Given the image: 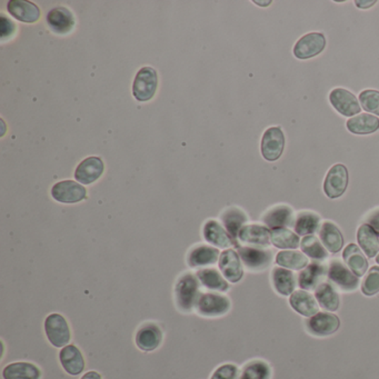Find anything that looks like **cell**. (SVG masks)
Wrapping results in <instances>:
<instances>
[{
    "label": "cell",
    "mask_w": 379,
    "mask_h": 379,
    "mask_svg": "<svg viewBox=\"0 0 379 379\" xmlns=\"http://www.w3.org/2000/svg\"><path fill=\"white\" fill-rule=\"evenodd\" d=\"M200 282L196 274L193 272H184L179 276L174 288V299L176 307L183 314H191L195 311L200 291Z\"/></svg>",
    "instance_id": "6da1fadb"
},
{
    "label": "cell",
    "mask_w": 379,
    "mask_h": 379,
    "mask_svg": "<svg viewBox=\"0 0 379 379\" xmlns=\"http://www.w3.org/2000/svg\"><path fill=\"white\" fill-rule=\"evenodd\" d=\"M231 309V301L227 296L216 291H207L199 296L195 311L205 318H218L225 316Z\"/></svg>",
    "instance_id": "7a4b0ae2"
},
{
    "label": "cell",
    "mask_w": 379,
    "mask_h": 379,
    "mask_svg": "<svg viewBox=\"0 0 379 379\" xmlns=\"http://www.w3.org/2000/svg\"><path fill=\"white\" fill-rule=\"evenodd\" d=\"M44 334L54 347L64 348L69 345L71 332L67 319L61 314L54 313L44 319Z\"/></svg>",
    "instance_id": "3957f363"
},
{
    "label": "cell",
    "mask_w": 379,
    "mask_h": 379,
    "mask_svg": "<svg viewBox=\"0 0 379 379\" xmlns=\"http://www.w3.org/2000/svg\"><path fill=\"white\" fill-rule=\"evenodd\" d=\"M157 86L158 76L156 71L152 67H143L133 80V97L138 102H148L154 97Z\"/></svg>",
    "instance_id": "277c9868"
},
{
    "label": "cell",
    "mask_w": 379,
    "mask_h": 379,
    "mask_svg": "<svg viewBox=\"0 0 379 379\" xmlns=\"http://www.w3.org/2000/svg\"><path fill=\"white\" fill-rule=\"evenodd\" d=\"M327 277L334 285L337 286L340 291H355L359 286V278L351 272L339 259H334L327 267Z\"/></svg>",
    "instance_id": "5b68a950"
},
{
    "label": "cell",
    "mask_w": 379,
    "mask_h": 379,
    "mask_svg": "<svg viewBox=\"0 0 379 379\" xmlns=\"http://www.w3.org/2000/svg\"><path fill=\"white\" fill-rule=\"evenodd\" d=\"M241 263L251 272H262L272 265V251L262 247L239 246Z\"/></svg>",
    "instance_id": "8992f818"
},
{
    "label": "cell",
    "mask_w": 379,
    "mask_h": 379,
    "mask_svg": "<svg viewBox=\"0 0 379 379\" xmlns=\"http://www.w3.org/2000/svg\"><path fill=\"white\" fill-rule=\"evenodd\" d=\"M52 196L61 204H77L86 198L87 191L78 181H63L53 186Z\"/></svg>",
    "instance_id": "52a82bcc"
},
{
    "label": "cell",
    "mask_w": 379,
    "mask_h": 379,
    "mask_svg": "<svg viewBox=\"0 0 379 379\" xmlns=\"http://www.w3.org/2000/svg\"><path fill=\"white\" fill-rule=\"evenodd\" d=\"M348 186V170L343 164L332 166L324 181V191L330 199L339 198L345 194Z\"/></svg>",
    "instance_id": "ba28073f"
},
{
    "label": "cell",
    "mask_w": 379,
    "mask_h": 379,
    "mask_svg": "<svg viewBox=\"0 0 379 379\" xmlns=\"http://www.w3.org/2000/svg\"><path fill=\"white\" fill-rule=\"evenodd\" d=\"M162 330L156 323L147 322L141 325L135 336V343L140 351L150 353L162 345Z\"/></svg>",
    "instance_id": "9c48e42d"
},
{
    "label": "cell",
    "mask_w": 379,
    "mask_h": 379,
    "mask_svg": "<svg viewBox=\"0 0 379 379\" xmlns=\"http://www.w3.org/2000/svg\"><path fill=\"white\" fill-rule=\"evenodd\" d=\"M340 326L338 316L332 313H318L306 320L309 334L317 337H326L337 332Z\"/></svg>",
    "instance_id": "30bf717a"
},
{
    "label": "cell",
    "mask_w": 379,
    "mask_h": 379,
    "mask_svg": "<svg viewBox=\"0 0 379 379\" xmlns=\"http://www.w3.org/2000/svg\"><path fill=\"white\" fill-rule=\"evenodd\" d=\"M326 47V38L320 32H311L301 37L294 47L296 58L305 61L322 53Z\"/></svg>",
    "instance_id": "8fae6325"
},
{
    "label": "cell",
    "mask_w": 379,
    "mask_h": 379,
    "mask_svg": "<svg viewBox=\"0 0 379 379\" xmlns=\"http://www.w3.org/2000/svg\"><path fill=\"white\" fill-rule=\"evenodd\" d=\"M218 267L222 276L231 284H236L243 279V263L239 253L234 249L228 248L222 251L218 260Z\"/></svg>",
    "instance_id": "7c38bea8"
},
{
    "label": "cell",
    "mask_w": 379,
    "mask_h": 379,
    "mask_svg": "<svg viewBox=\"0 0 379 379\" xmlns=\"http://www.w3.org/2000/svg\"><path fill=\"white\" fill-rule=\"evenodd\" d=\"M219 249L208 245H198L189 251L186 262L189 268L193 270H202L214 266L219 260Z\"/></svg>",
    "instance_id": "4fadbf2b"
},
{
    "label": "cell",
    "mask_w": 379,
    "mask_h": 379,
    "mask_svg": "<svg viewBox=\"0 0 379 379\" xmlns=\"http://www.w3.org/2000/svg\"><path fill=\"white\" fill-rule=\"evenodd\" d=\"M285 136L279 127H270L265 131L262 139L263 157L268 162L277 160L284 152Z\"/></svg>",
    "instance_id": "5bb4252c"
},
{
    "label": "cell",
    "mask_w": 379,
    "mask_h": 379,
    "mask_svg": "<svg viewBox=\"0 0 379 379\" xmlns=\"http://www.w3.org/2000/svg\"><path fill=\"white\" fill-rule=\"evenodd\" d=\"M330 100L332 107L337 110L340 115L353 117L356 114L361 113V105L355 95L346 89L336 88L330 94Z\"/></svg>",
    "instance_id": "9a60e30c"
},
{
    "label": "cell",
    "mask_w": 379,
    "mask_h": 379,
    "mask_svg": "<svg viewBox=\"0 0 379 379\" xmlns=\"http://www.w3.org/2000/svg\"><path fill=\"white\" fill-rule=\"evenodd\" d=\"M105 166L100 157L92 156L86 158L77 166L75 179L81 185H92L97 181L104 173Z\"/></svg>",
    "instance_id": "2e32d148"
},
{
    "label": "cell",
    "mask_w": 379,
    "mask_h": 379,
    "mask_svg": "<svg viewBox=\"0 0 379 379\" xmlns=\"http://www.w3.org/2000/svg\"><path fill=\"white\" fill-rule=\"evenodd\" d=\"M59 361L67 374L78 376L85 369V359L77 346L67 345L59 351Z\"/></svg>",
    "instance_id": "e0dca14e"
},
{
    "label": "cell",
    "mask_w": 379,
    "mask_h": 379,
    "mask_svg": "<svg viewBox=\"0 0 379 379\" xmlns=\"http://www.w3.org/2000/svg\"><path fill=\"white\" fill-rule=\"evenodd\" d=\"M47 24L56 34H68L75 27V17L68 8L59 6L48 13Z\"/></svg>",
    "instance_id": "ac0fdd59"
},
{
    "label": "cell",
    "mask_w": 379,
    "mask_h": 379,
    "mask_svg": "<svg viewBox=\"0 0 379 379\" xmlns=\"http://www.w3.org/2000/svg\"><path fill=\"white\" fill-rule=\"evenodd\" d=\"M239 241L247 246L268 247L270 241V230L265 226L245 225L239 234Z\"/></svg>",
    "instance_id": "d6986e66"
},
{
    "label": "cell",
    "mask_w": 379,
    "mask_h": 379,
    "mask_svg": "<svg viewBox=\"0 0 379 379\" xmlns=\"http://www.w3.org/2000/svg\"><path fill=\"white\" fill-rule=\"evenodd\" d=\"M205 241L216 248L228 249L234 241L225 227H222L217 220L210 219L206 222L203 228Z\"/></svg>",
    "instance_id": "ffe728a7"
},
{
    "label": "cell",
    "mask_w": 379,
    "mask_h": 379,
    "mask_svg": "<svg viewBox=\"0 0 379 379\" xmlns=\"http://www.w3.org/2000/svg\"><path fill=\"white\" fill-rule=\"evenodd\" d=\"M197 278L202 287L206 288L207 291H216V293H227L230 289L229 282L222 276L220 270L216 268H202L197 270Z\"/></svg>",
    "instance_id": "44dd1931"
},
{
    "label": "cell",
    "mask_w": 379,
    "mask_h": 379,
    "mask_svg": "<svg viewBox=\"0 0 379 379\" xmlns=\"http://www.w3.org/2000/svg\"><path fill=\"white\" fill-rule=\"evenodd\" d=\"M325 276H327V267L318 262L311 263L299 272V287L303 291H316V288L324 282Z\"/></svg>",
    "instance_id": "7402d4cb"
},
{
    "label": "cell",
    "mask_w": 379,
    "mask_h": 379,
    "mask_svg": "<svg viewBox=\"0 0 379 379\" xmlns=\"http://www.w3.org/2000/svg\"><path fill=\"white\" fill-rule=\"evenodd\" d=\"M263 222L267 227L272 228V229L293 226L295 224L293 210L286 205L272 207V210H268L263 216Z\"/></svg>",
    "instance_id": "603a6c76"
},
{
    "label": "cell",
    "mask_w": 379,
    "mask_h": 379,
    "mask_svg": "<svg viewBox=\"0 0 379 379\" xmlns=\"http://www.w3.org/2000/svg\"><path fill=\"white\" fill-rule=\"evenodd\" d=\"M291 308L303 317H313L318 314L319 305L315 296L307 291H294L289 299Z\"/></svg>",
    "instance_id": "cb8c5ba5"
},
{
    "label": "cell",
    "mask_w": 379,
    "mask_h": 379,
    "mask_svg": "<svg viewBox=\"0 0 379 379\" xmlns=\"http://www.w3.org/2000/svg\"><path fill=\"white\" fill-rule=\"evenodd\" d=\"M9 13L17 20L32 24L40 18V11L38 6L30 1L24 0H11L7 6Z\"/></svg>",
    "instance_id": "d4e9b609"
},
{
    "label": "cell",
    "mask_w": 379,
    "mask_h": 379,
    "mask_svg": "<svg viewBox=\"0 0 379 379\" xmlns=\"http://www.w3.org/2000/svg\"><path fill=\"white\" fill-rule=\"evenodd\" d=\"M319 239L322 241L325 248L332 254H336L343 248V234L340 233L339 228L334 222H323L319 229Z\"/></svg>",
    "instance_id": "484cf974"
},
{
    "label": "cell",
    "mask_w": 379,
    "mask_h": 379,
    "mask_svg": "<svg viewBox=\"0 0 379 379\" xmlns=\"http://www.w3.org/2000/svg\"><path fill=\"white\" fill-rule=\"evenodd\" d=\"M4 379H40L42 371L35 363L28 361L11 363L3 369Z\"/></svg>",
    "instance_id": "4316f807"
},
{
    "label": "cell",
    "mask_w": 379,
    "mask_h": 379,
    "mask_svg": "<svg viewBox=\"0 0 379 379\" xmlns=\"http://www.w3.org/2000/svg\"><path fill=\"white\" fill-rule=\"evenodd\" d=\"M272 282L275 291L285 297L291 296L297 285L294 272L282 267H275L272 270Z\"/></svg>",
    "instance_id": "83f0119b"
},
{
    "label": "cell",
    "mask_w": 379,
    "mask_h": 379,
    "mask_svg": "<svg viewBox=\"0 0 379 379\" xmlns=\"http://www.w3.org/2000/svg\"><path fill=\"white\" fill-rule=\"evenodd\" d=\"M343 258L348 268L357 276L361 277L368 270V262L363 251L355 243H349L344 249Z\"/></svg>",
    "instance_id": "f1b7e54d"
},
{
    "label": "cell",
    "mask_w": 379,
    "mask_h": 379,
    "mask_svg": "<svg viewBox=\"0 0 379 379\" xmlns=\"http://www.w3.org/2000/svg\"><path fill=\"white\" fill-rule=\"evenodd\" d=\"M357 241L361 251L369 258H374L379 254V235L368 224H363L357 230Z\"/></svg>",
    "instance_id": "f546056e"
},
{
    "label": "cell",
    "mask_w": 379,
    "mask_h": 379,
    "mask_svg": "<svg viewBox=\"0 0 379 379\" xmlns=\"http://www.w3.org/2000/svg\"><path fill=\"white\" fill-rule=\"evenodd\" d=\"M247 216L243 210L239 208H229L222 214V225L227 230L230 237L233 239L234 243L239 239V234L241 228L247 222Z\"/></svg>",
    "instance_id": "4dcf8cb0"
},
{
    "label": "cell",
    "mask_w": 379,
    "mask_h": 379,
    "mask_svg": "<svg viewBox=\"0 0 379 379\" xmlns=\"http://www.w3.org/2000/svg\"><path fill=\"white\" fill-rule=\"evenodd\" d=\"M315 299L319 306L327 311H337L339 308V295L336 291L334 286L330 285V282H322L315 291Z\"/></svg>",
    "instance_id": "1f68e13d"
},
{
    "label": "cell",
    "mask_w": 379,
    "mask_h": 379,
    "mask_svg": "<svg viewBox=\"0 0 379 379\" xmlns=\"http://www.w3.org/2000/svg\"><path fill=\"white\" fill-rule=\"evenodd\" d=\"M346 126L351 133H356V135H367V133H373L378 131L379 119L376 116L361 114L348 119Z\"/></svg>",
    "instance_id": "d6a6232c"
},
{
    "label": "cell",
    "mask_w": 379,
    "mask_h": 379,
    "mask_svg": "<svg viewBox=\"0 0 379 379\" xmlns=\"http://www.w3.org/2000/svg\"><path fill=\"white\" fill-rule=\"evenodd\" d=\"M308 262V257L301 251H282L276 256V264L289 270H303Z\"/></svg>",
    "instance_id": "836d02e7"
},
{
    "label": "cell",
    "mask_w": 379,
    "mask_h": 379,
    "mask_svg": "<svg viewBox=\"0 0 379 379\" xmlns=\"http://www.w3.org/2000/svg\"><path fill=\"white\" fill-rule=\"evenodd\" d=\"M270 241L276 248L296 249L301 245L299 235L287 228H277L270 231Z\"/></svg>",
    "instance_id": "e575fe53"
},
{
    "label": "cell",
    "mask_w": 379,
    "mask_h": 379,
    "mask_svg": "<svg viewBox=\"0 0 379 379\" xmlns=\"http://www.w3.org/2000/svg\"><path fill=\"white\" fill-rule=\"evenodd\" d=\"M320 225V218L318 215L311 212H301L297 215L294 228L297 235L308 236L316 233Z\"/></svg>",
    "instance_id": "d590c367"
},
{
    "label": "cell",
    "mask_w": 379,
    "mask_h": 379,
    "mask_svg": "<svg viewBox=\"0 0 379 379\" xmlns=\"http://www.w3.org/2000/svg\"><path fill=\"white\" fill-rule=\"evenodd\" d=\"M272 368L266 361L254 359L241 368L239 379H270Z\"/></svg>",
    "instance_id": "8d00e7d4"
},
{
    "label": "cell",
    "mask_w": 379,
    "mask_h": 379,
    "mask_svg": "<svg viewBox=\"0 0 379 379\" xmlns=\"http://www.w3.org/2000/svg\"><path fill=\"white\" fill-rule=\"evenodd\" d=\"M301 248L303 254L317 262L328 258V251L314 235L305 236L301 241Z\"/></svg>",
    "instance_id": "74e56055"
},
{
    "label": "cell",
    "mask_w": 379,
    "mask_h": 379,
    "mask_svg": "<svg viewBox=\"0 0 379 379\" xmlns=\"http://www.w3.org/2000/svg\"><path fill=\"white\" fill-rule=\"evenodd\" d=\"M361 291L363 295L375 296L379 293V267H371L367 272L366 277L361 284Z\"/></svg>",
    "instance_id": "f35d334b"
},
{
    "label": "cell",
    "mask_w": 379,
    "mask_h": 379,
    "mask_svg": "<svg viewBox=\"0 0 379 379\" xmlns=\"http://www.w3.org/2000/svg\"><path fill=\"white\" fill-rule=\"evenodd\" d=\"M361 107L366 110L367 113L375 114L379 116V92L367 89L359 95Z\"/></svg>",
    "instance_id": "ab89813d"
},
{
    "label": "cell",
    "mask_w": 379,
    "mask_h": 379,
    "mask_svg": "<svg viewBox=\"0 0 379 379\" xmlns=\"http://www.w3.org/2000/svg\"><path fill=\"white\" fill-rule=\"evenodd\" d=\"M239 367L234 363H224L212 373L210 379H239Z\"/></svg>",
    "instance_id": "60d3db41"
},
{
    "label": "cell",
    "mask_w": 379,
    "mask_h": 379,
    "mask_svg": "<svg viewBox=\"0 0 379 379\" xmlns=\"http://www.w3.org/2000/svg\"><path fill=\"white\" fill-rule=\"evenodd\" d=\"M15 29H16V26L13 21L1 13V40L5 42L7 38H11V35L15 32Z\"/></svg>",
    "instance_id": "b9f144b4"
},
{
    "label": "cell",
    "mask_w": 379,
    "mask_h": 379,
    "mask_svg": "<svg viewBox=\"0 0 379 379\" xmlns=\"http://www.w3.org/2000/svg\"><path fill=\"white\" fill-rule=\"evenodd\" d=\"M366 222L371 227L374 228L377 233H379V208L378 210H375L369 212L366 218Z\"/></svg>",
    "instance_id": "7bdbcfd3"
},
{
    "label": "cell",
    "mask_w": 379,
    "mask_h": 379,
    "mask_svg": "<svg viewBox=\"0 0 379 379\" xmlns=\"http://www.w3.org/2000/svg\"><path fill=\"white\" fill-rule=\"evenodd\" d=\"M355 4L359 8L367 9L371 8V6H374L376 1L375 0H373V1H369V0H366V1H363V0H361V1L356 0Z\"/></svg>",
    "instance_id": "ee69618b"
},
{
    "label": "cell",
    "mask_w": 379,
    "mask_h": 379,
    "mask_svg": "<svg viewBox=\"0 0 379 379\" xmlns=\"http://www.w3.org/2000/svg\"><path fill=\"white\" fill-rule=\"evenodd\" d=\"M80 379H102V377L98 371H90L86 373Z\"/></svg>",
    "instance_id": "f6af8a7d"
},
{
    "label": "cell",
    "mask_w": 379,
    "mask_h": 379,
    "mask_svg": "<svg viewBox=\"0 0 379 379\" xmlns=\"http://www.w3.org/2000/svg\"><path fill=\"white\" fill-rule=\"evenodd\" d=\"M255 4L262 6V7H267V6H270L272 4V1H255Z\"/></svg>",
    "instance_id": "bcb514c9"
},
{
    "label": "cell",
    "mask_w": 379,
    "mask_h": 379,
    "mask_svg": "<svg viewBox=\"0 0 379 379\" xmlns=\"http://www.w3.org/2000/svg\"><path fill=\"white\" fill-rule=\"evenodd\" d=\"M376 263L379 265V254L376 256Z\"/></svg>",
    "instance_id": "7dc6e473"
}]
</instances>
